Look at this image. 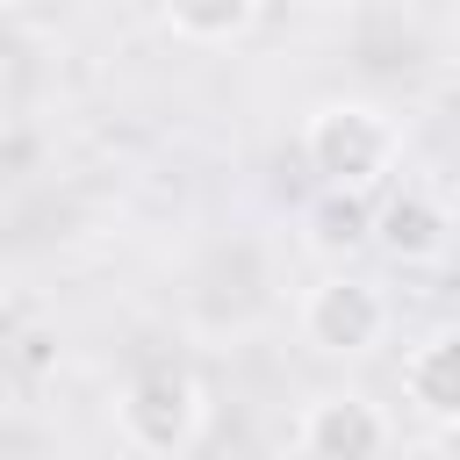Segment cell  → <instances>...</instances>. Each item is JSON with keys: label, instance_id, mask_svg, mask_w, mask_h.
I'll return each mask as SVG.
<instances>
[{"label": "cell", "instance_id": "obj_8", "mask_svg": "<svg viewBox=\"0 0 460 460\" xmlns=\"http://www.w3.org/2000/svg\"><path fill=\"white\" fill-rule=\"evenodd\" d=\"M302 223H309V252H323V259H345V252L374 244V208L359 194H316Z\"/></svg>", "mask_w": 460, "mask_h": 460}, {"label": "cell", "instance_id": "obj_5", "mask_svg": "<svg viewBox=\"0 0 460 460\" xmlns=\"http://www.w3.org/2000/svg\"><path fill=\"white\" fill-rule=\"evenodd\" d=\"M374 244H381L395 266H431V259L453 244V208H446L431 187L402 180V187H388V194L374 201Z\"/></svg>", "mask_w": 460, "mask_h": 460}, {"label": "cell", "instance_id": "obj_6", "mask_svg": "<svg viewBox=\"0 0 460 460\" xmlns=\"http://www.w3.org/2000/svg\"><path fill=\"white\" fill-rule=\"evenodd\" d=\"M402 395L431 424H460V323H438L402 359Z\"/></svg>", "mask_w": 460, "mask_h": 460}, {"label": "cell", "instance_id": "obj_2", "mask_svg": "<svg viewBox=\"0 0 460 460\" xmlns=\"http://www.w3.org/2000/svg\"><path fill=\"white\" fill-rule=\"evenodd\" d=\"M208 431V388L187 367H144L115 388V438L144 460H180Z\"/></svg>", "mask_w": 460, "mask_h": 460}, {"label": "cell", "instance_id": "obj_1", "mask_svg": "<svg viewBox=\"0 0 460 460\" xmlns=\"http://www.w3.org/2000/svg\"><path fill=\"white\" fill-rule=\"evenodd\" d=\"M410 151V129L395 108L367 93H331L302 115V165L323 180V194H381Z\"/></svg>", "mask_w": 460, "mask_h": 460}, {"label": "cell", "instance_id": "obj_7", "mask_svg": "<svg viewBox=\"0 0 460 460\" xmlns=\"http://www.w3.org/2000/svg\"><path fill=\"white\" fill-rule=\"evenodd\" d=\"M259 22H266L259 0H172V7H158V29L172 43H194V50H230Z\"/></svg>", "mask_w": 460, "mask_h": 460}, {"label": "cell", "instance_id": "obj_3", "mask_svg": "<svg viewBox=\"0 0 460 460\" xmlns=\"http://www.w3.org/2000/svg\"><path fill=\"white\" fill-rule=\"evenodd\" d=\"M388 295L359 273H323L309 295H302V345L323 352V359H367L388 345Z\"/></svg>", "mask_w": 460, "mask_h": 460}, {"label": "cell", "instance_id": "obj_4", "mask_svg": "<svg viewBox=\"0 0 460 460\" xmlns=\"http://www.w3.org/2000/svg\"><path fill=\"white\" fill-rule=\"evenodd\" d=\"M388 438H395V424L367 388H323L295 417V453L302 460H381Z\"/></svg>", "mask_w": 460, "mask_h": 460}]
</instances>
